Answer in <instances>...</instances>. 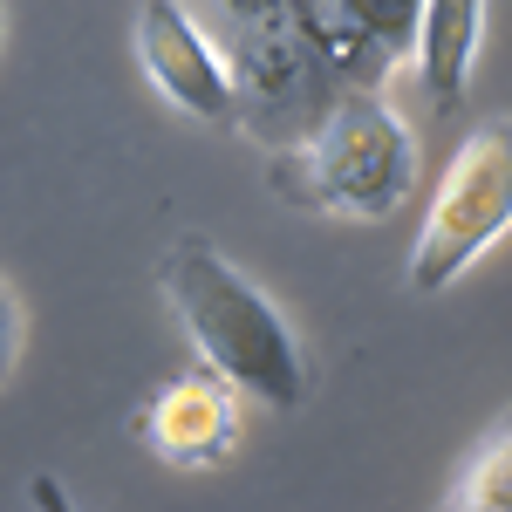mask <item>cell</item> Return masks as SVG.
I'll return each mask as SVG.
<instances>
[{
	"instance_id": "obj_8",
	"label": "cell",
	"mask_w": 512,
	"mask_h": 512,
	"mask_svg": "<svg viewBox=\"0 0 512 512\" xmlns=\"http://www.w3.org/2000/svg\"><path fill=\"white\" fill-rule=\"evenodd\" d=\"M287 7H294V21L308 28V41L328 55V69L349 82V89H376L396 69V55L369 35V21L355 14L349 0H287Z\"/></svg>"
},
{
	"instance_id": "obj_3",
	"label": "cell",
	"mask_w": 512,
	"mask_h": 512,
	"mask_svg": "<svg viewBox=\"0 0 512 512\" xmlns=\"http://www.w3.org/2000/svg\"><path fill=\"white\" fill-rule=\"evenodd\" d=\"M226 62H233V103H239V130L260 144H308L321 130V117L335 110V96L349 82L328 69L308 28L294 21V7H267L253 21L226 28Z\"/></svg>"
},
{
	"instance_id": "obj_4",
	"label": "cell",
	"mask_w": 512,
	"mask_h": 512,
	"mask_svg": "<svg viewBox=\"0 0 512 512\" xmlns=\"http://www.w3.org/2000/svg\"><path fill=\"white\" fill-rule=\"evenodd\" d=\"M512 226V123H478L444 164L424 233L410 246V294H444Z\"/></svg>"
},
{
	"instance_id": "obj_5",
	"label": "cell",
	"mask_w": 512,
	"mask_h": 512,
	"mask_svg": "<svg viewBox=\"0 0 512 512\" xmlns=\"http://www.w3.org/2000/svg\"><path fill=\"white\" fill-rule=\"evenodd\" d=\"M137 62L158 82L164 103H178L185 117L239 130V103H233V62L226 48L198 28V14L185 0H144L137 14Z\"/></svg>"
},
{
	"instance_id": "obj_9",
	"label": "cell",
	"mask_w": 512,
	"mask_h": 512,
	"mask_svg": "<svg viewBox=\"0 0 512 512\" xmlns=\"http://www.w3.org/2000/svg\"><path fill=\"white\" fill-rule=\"evenodd\" d=\"M451 506H465V512H512V424H499V431L472 451V465H465V478H458Z\"/></svg>"
},
{
	"instance_id": "obj_2",
	"label": "cell",
	"mask_w": 512,
	"mask_h": 512,
	"mask_svg": "<svg viewBox=\"0 0 512 512\" xmlns=\"http://www.w3.org/2000/svg\"><path fill=\"white\" fill-rule=\"evenodd\" d=\"M280 205L335 219H390L417 185V144L376 89H342L308 144H287L267 164Z\"/></svg>"
},
{
	"instance_id": "obj_1",
	"label": "cell",
	"mask_w": 512,
	"mask_h": 512,
	"mask_svg": "<svg viewBox=\"0 0 512 512\" xmlns=\"http://www.w3.org/2000/svg\"><path fill=\"white\" fill-rule=\"evenodd\" d=\"M158 280L178 328L192 335V349L205 355L212 376H226L239 396L274 403V410L308 403V355H301L294 321L280 315L212 239H178L164 253Z\"/></svg>"
},
{
	"instance_id": "obj_7",
	"label": "cell",
	"mask_w": 512,
	"mask_h": 512,
	"mask_svg": "<svg viewBox=\"0 0 512 512\" xmlns=\"http://www.w3.org/2000/svg\"><path fill=\"white\" fill-rule=\"evenodd\" d=\"M478 35H485V0H424V28H417V76L431 110H458L465 103V82L478 62Z\"/></svg>"
},
{
	"instance_id": "obj_10",
	"label": "cell",
	"mask_w": 512,
	"mask_h": 512,
	"mask_svg": "<svg viewBox=\"0 0 512 512\" xmlns=\"http://www.w3.org/2000/svg\"><path fill=\"white\" fill-rule=\"evenodd\" d=\"M355 14L369 21V35L390 48L396 62L417 48V28H424V0H349Z\"/></svg>"
},
{
	"instance_id": "obj_6",
	"label": "cell",
	"mask_w": 512,
	"mask_h": 512,
	"mask_svg": "<svg viewBox=\"0 0 512 512\" xmlns=\"http://www.w3.org/2000/svg\"><path fill=\"white\" fill-rule=\"evenodd\" d=\"M144 444L158 451L164 465H219L226 451L239 444V390L226 376H178L164 383L144 417H137Z\"/></svg>"
},
{
	"instance_id": "obj_11",
	"label": "cell",
	"mask_w": 512,
	"mask_h": 512,
	"mask_svg": "<svg viewBox=\"0 0 512 512\" xmlns=\"http://www.w3.org/2000/svg\"><path fill=\"white\" fill-rule=\"evenodd\" d=\"M14 355H21V301H14L7 280H0V383L14 376Z\"/></svg>"
},
{
	"instance_id": "obj_12",
	"label": "cell",
	"mask_w": 512,
	"mask_h": 512,
	"mask_svg": "<svg viewBox=\"0 0 512 512\" xmlns=\"http://www.w3.org/2000/svg\"><path fill=\"white\" fill-rule=\"evenodd\" d=\"M267 7H287V0H212V14L233 28V21H253V14H267Z\"/></svg>"
}]
</instances>
